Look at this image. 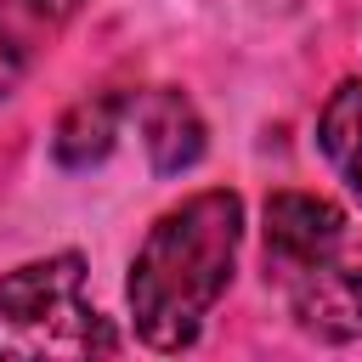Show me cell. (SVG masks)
Returning <instances> with one entry per match:
<instances>
[{"instance_id":"cell-1","label":"cell","mask_w":362,"mask_h":362,"mask_svg":"<svg viewBox=\"0 0 362 362\" xmlns=\"http://www.w3.org/2000/svg\"><path fill=\"white\" fill-rule=\"evenodd\" d=\"M243 204L238 192H192L158 226L130 260V311L136 334L153 351H181L198 339L209 305L226 294L232 260H238Z\"/></svg>"},{"instance_id":"cell-2","label":"cell","mask_w":362,"mask_h":362,"mask_svg":"<svg viewBox=\"0 0 362 362\" xmlns=\"http://www.w3.org/2000/svg\"><path fill=\"white\" fill-rule=\"evenodd\" d=\"M119 339L85 300V260L45 255L0 277V356H107Z\"/></svg>"},{"instance_id":"cell-3","label":"cell","mask_w":362,"mask_h":362,"mask_svg":"<svg viewBox=\"0 0 362 362\" xmlns=\"http://www.w3.org/2000/svg\"><path fill=\"white\" fill-rule=\"evenodd\" d=\"M294 317L300 328L322 339H356L362 334V243L328 249L322 260L294 272Z\"/></svg>"},{"instance_id":"cell-4","label":"cell","mask_w":362,"mask_h":362,"mask_svg":"<svg viewBox=\"0 0 362 362\" xmlns=\"http://www.w3.org/2000/svg\"><path fill=\"white\" fill-rule=\"evenodd\" d=\"M345 238V215L317 192H277L266 198V255L294 277L300 266L322 260Z\"/></svg>"},{"instance_id":"cell-5","label":"cell","mask_w":362,"mask_h":362,"mask_svg":"<svg viewBox=\"0 0 362 362\" xmlns=\"http://www.w3.org/2000/svg\"><path fill=\"white\" fill-rule=\"evenodd\" d=\"M136 124H141V141H147V158H153L158 175H175V170L198 164L204 124H198V113L181 90H147L141 107H136Z\"/></svg>"},{"instance_id":"cell-6","label":"cell","mask_w":362,"mask_h":362,"mask_svg":"<svg viewBox=\"0 0 362 362\" xmlns=\"http://www.w3.org/2000/svg\"><path fill=\"white\" fill-rule=\"evenodd\" d=\"M119 107H124L119 96H85V102H74L62 113V124H57V141H51L57 164L85 170V164L107 158V147L119 136Z\"/></svg>"},{"instance_id":"cell-7","label":"cell","mask_w":362,"mask_h":362,"mask_svg":"<svg viewBox=\"0 0 362 362\" xmlns=\"http://www.w3.org/2000/svg\"><path fill=\"white\" fill-rule=\"evenodd\" d=\"M317 141H322L328 164L345 175V187L362 198V85L356 79H345L328 96V107L317 119Z\"/></svg>"},{"instance_id":"cell-8","label":"cell","mask_w":362,"mask_h":362,"mask_svg":"<svg viewBox=\"0 0 362 362\" xmlns=\"http://www.w3.org/2000/svg\"><path fill=\"white\" fill-rule=\"evenodd\" d=\"M23 74H28V45H23V34H11V28L0 23V96L17 90Z\"/></svg>"}]
</instances>
